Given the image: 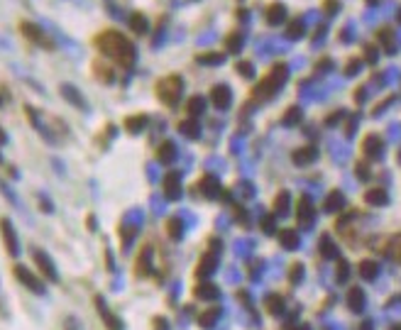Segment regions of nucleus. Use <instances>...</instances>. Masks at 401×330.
I'll return each instance as SVG.
<instances>
[{
    "mask_svg": "<svg viewBox=\"0 0 401 330\" xmlns=\"http://www.w3.org/2000/svg\"><path fill=\"white\" fill-rule=\"evenodd\" d=\"M147 127V115H130L127 120H125V130L130 132V135H137Z\"/></svg>",
    "mask_w": 401,
    "mask_h": 330,
    "instance_id": "17",
    "label": "nucleus"
},
{
    "mask_svg": "<svg viewBox=\"0 0 401 330\" xmlns=\"http://www.w3.org/2000/svg\"><path fill=\"white\" fill-rule=\"evenodd\" d=\"M304 34V25L299 22V20H294L289 27H286V37H291V40H299Z\"/></svg>",
    "mask_w": 401,
    "mask_h": 330,
    "instance_id": "35",
    "label": "nucleus"
},
{
    "mask_svg": "<svg viewBox=\"0 0 401 330\" xmlns=\"http://www.w3.org/2000/svg\"><path fill=\"white\" fill-rule=\"evenodd\" d=\"M299 113H301L299 108H289V113L284 115V123H286V125H296V123H299Z\"/></svg>",
    "mask_w": 401,
    "mask_h": 330,
    "instance_id": "39",
    "label": "nucleus"
},
{
    "mask_svg": "<svg viewBox=\"0 0 401 330\" xmlns=\"http://www.w3.org/2000/svg\"><path fill=\"white\" fill-rule=\"evenodd\" d=\"M93 47L100 52V56H105L108 61H115L123 69H130L135 64V56H137L135 44L127 40L123 32H118V29H103V32H98L96 37H93Z\"/></svg>",
    "mask_w": 401,
    "mask_h": 330,
    "instance_id": "1",
    "label": "nucleus"
},
{
    "mask_svg": "<svg viewBox=\"0 0 401 330\" xmlns=\"http://www.w3.org/2000/svg\"><path fill=\"white\" fill-rule=\"evenodd\" d=\"M289 210V196L286 193H279L274 198V215H284Z\"/></svg>",
    "mask_w": 401,
    "mask_h": 330,
    "instance_id": "30",
    "label": "nucleus"
},
{
    "mask_svg": "<svg viewBox=\"0 0 401 330\" xmlns=\"http://www.w3.org/2000/svg\"><path fill=\"white\" fill-rule=\"evenodd\" d=\"M3 103H5V93L0 91V105H3Z\"/></svg>",
    "mask_w": 401,
    "mask_h": 330,
    "instance_id": "46",
    "label": "nucleus"
},
{
    "mask_svg": "<svg viewBox=\"0 0 401 330\" xmlns=\"http://www.w3.org/2000/svg\"><path fill=\"white\" fill-rule=\"evenodd\" d=\"M347 269H350V267H347V262H340V264H338V281L347 279Z\"/></svg>",
    "mask_w": 401,
    "mask_h": 330,
    "instance_id": "42",
    "label": "nucleus"
},
{
    "mask_svg": "<svg viewBox=\"0 0 401 330\" xmlns=\"http://www.w3.org/2000/svg\"><path fill=\"white\" fill-rule=\"evenodd\" d=\"M150 260H152V249H150V245H144L137 257V264H135V272H137L139 276H144L150 272Z\"/></svg>",
    "mask_w": 401,
    "mask_h": 330,
    "instance_id": "18",
    "label": "nucleus"
},
{
    "mask_svg": "<svg viewBox=\"0 0 401 330\" xmlns=\"http://www.w3.org/2000/svg\"><path fill=\"white\" fill-rule=\"evenodd\" d=\"M284 81H286V66H284V64H274L272 71L267 74V79H264V81L254 88V93H252V96H257V100H260V98L274 96L279 88L284 86Z\"/></svg>",
    "mask_w": 401,
    "mask_h": 330,
    "instance_id": "3",
    "label": "nucleus"
},
{
    "mask_svg": "<svg viewBox=\"0 0 401 330\" xmlns=\"http://www.w3.org/2000/svg\"><path fill=\"white\" fill-rule=\"evenodd\" d=\"M391 252H394V257L401 262V237H396V240H394V247H391Z\"/></svg>",
    "mask_w": 401,
    "mask_h": 330,
    "instance_id": "43",
    "label": "nucleus"
},
{
    "mask_svg": "<svg viewBox=\"0 0 401 330\" xmlns=\"http://www.w3.org/2000/svg\"><path fill=\"white\" fill-rule=\"evenodd\" d=\"M218 313H221L218 308H208L206 313H201V316H198V325H201V328H210V325L218 320Z\"/></svg>",
    "mask_w": 401,
    "mask_h": 330,
    "instance_id": "27",
    "label": "nucleus"
},
{
    "mask_svg": "<svg viewBox=\"0 0 401 330\" xmlns=\"http://www.w3.org/2000/svg\"><path fill=\"white\" fill-rule=\"evenodd\" d=\"M196 296H198V299H215V296H218V289H215L213 284H203V286L196 289Z\"/></svg>",
    "mask_w": 401,
    "mask_h": 330,
    "instance_id": "32",
    "label": "nucleus"
},
{
    "mask_svg": "<svg viewBox=\"0 0 401 330\" xmlns=\"http://www.w3.org/2000/svg\"><path fill=\"white\" fill-rule=\"evenodd\" d=\"M281 245L284 247H296L299 245V235L294 233V230H284L281 233Z\"/></svg>",
    "mask_w": 401,
    "mask_h": 330,
    "instance_id": "33",
    "label": "nucleus"
},
{
    "mask_svg": "<svg viewBox=\"0 0 401 330\" xmlns=\"http://www.w3.org/2000/svg\"><path fill=\"white\" fill-rule=\"evenodd\" d=\"M347 306H350V311H355V313H360L362 308H364V291L362 289H350L347 294Z\"/></svg>",
    "mask_w": 401,
    "mask_h": 330,
    "instance_id": "16",
    "label": "nucleus"
},
{
    "mask_svg": "<svg viewBox=\"0 0 401 330\" xmlns=\"http://www.w3.org/2000/svg\"><path fill=\"white\" fill-rule=\"evenodd\" d=\"M203 108H206V98L203 96H191L189 98V100H186V115H189V118H198V115H201V113H203Z\"/></svg>",
    "mask_w": 401,
    "mask_h": 330,
    "instance_id": "15",
    "label": "nucleus"
},
{
    "mask_svg": "<svg viewBox=\"0 0 401 330\" xmlns=\"http://www.w3.org/2000/svg\"><path fill=\"white\" fill-rule=\"evenodd\" d=\"M284 17H286V8H284L281 3H272V5H267V10H264V20H267V25H281V22H284Z\"/></svg>",
    "mask_w": 401,
    "mask_h": 330,
    "instance_id": "11",
    "label": "nucleus"
},
{
    "mask_svg": "<svg viewBox=\"0 0 401 330\" xmlns=\"http://www.w3.org/2000/svg\"><path fill=\"white\" fill-rule=\"evenodd\" d=\"M364 201L372 203V206H384V203H387V193L382 191V189H374V191H370L364 196Z\"/></svg>",
    "mask_w": 401,
    "mask_h": 330,
    "instance_id": "29",
    "label": "nucleus"
},
{
    "mask_svg": "<svg viewBox=\"0 0 401 330\" xmlns=\"http://www.w3.org/2000/svg\"><path fill=\"white\" fill-rule=\"evenodd\" d=\"M20 32H22V37L27 42H32V44H37V47H42V49H47V52H52L56 47V42L44 32V29L37 25V22H20Z\"/></svg>",
    "mask_w": 401,
    "mask_h": 330,
    "instance_id": "4",
    "label": "nucleus"
},
{
    "mask_svg": "<svg viewBox=\"0 0 401 330\" xmlns=\"http://www.w3.org/2000/svg\"><path fill=\"white\" fill-rule=\"evenodd\" d=\"M61 96H64V100H69L74 108L79 110H88V103H86V98L81 96V91L76 88V86H71V83H61Z\"/></svg>",
    "mask_w": 401,
    "mask_h": 330,
    "instance_id": "9",
    "label": "nucleus"
},
{
    "mask_svg": "<svg viewBox=\"0 0 401 330\" xmlns=\"http://www.w3.org/2000/svg\"><path fill=\"white\" fill-rule=\"evenodd\" d=\"M198 61H201V64H221L223 56L221 54H213V52H210V54H201V56H198Z\"/></svg>",
    "mask_w": 401,
    "mask_h": 330,
    "instance_id": "37",
    "label": "nucleus"
},
{
    "mask_svg": "<svg viewBox=\"0 0 401 330\" xmlns=\"http://www.w3.org/2000/svg\"><path fill=\"white\" fill-rule=\"evenodd\" d=\"M215 254H210V257H203V262H201V264H198V274L201 276H206V274H210V272H213V269H215Z\"/></svg>",
    "mask_w": 401,
    "mask_h": 330,
    "instance_id": "31",
    "label": "nucleus"
},
{
    "mask_svg": "<svg viewBox=\"0 0 401 330\" xmlns=\"http://www.w3.org/2000/svg\"><path fill=\"white\" fill-rule=\"evenodd\" d=\"M320 249H323V257H335V252H338V249L333 247L331 240H323V242H320Z\"/></svg>",
    "mask_w": 401,
    "mask_h": 330,
    "instance_id": "40",
    "label": "nucleus"
},
{
    "mask_svg": "<svg viewBox=\"0 0 401 330\" xmlns=\"http://www.w3.org/2000/svg\"><path fill=\"white\" fill-rule=\"evenodd\" d=\"M242 34H240V32H230V34H228V37H225V49H228V52H233V54H237V52H240V49H242Z\"/></svg>",
    "mask_w": 401,
    "mask_h": 330,
    "instance_id": "23",
    "label": "nucleus"
},
{
    "mask_svg": "<svg viewBox=\"0 0 401 330\" xmlns=\"http://www.w3.org/2000/svg\"><path fill=\"white\" fill-rule=\"evenodd\" d=\"M362 152H364L367 157H379V152H382V139L377 137V135H367L364 142H362Z\"/></svg>",
    "mask_w": 401,
    "mask_h": 330,
    "instance_id": "19",
    "label": "nucleus"
},
{
    "mask_svg": "<svg viewBox=\"0 0 401 330\" xmlns=\"http://www.w3.org/2000/svg\"><path fill=\"white\" fill-rule=\"evenodd\" d=\"M262 230H264V233H267V230H269V233L274 230V215H264V218H262Z\"/></svg>",
    "mask_w": 401,
    "mask_h": 330,
    "instance_id": "41",
    "label": "nucleus"
},
{
    "mask_svg": "<svg viewBox=\"0 0 401 330\" xmlns=\"http://www.w3.org/2000/svg\"><path fill=\"white\" fill-rule=\"evenodd\" d=\"M360 274L364 276V279H374V276H377V264H374V262H362L360 264Z\"/></svg>",
    "mask_w": 401,
    "mask_h": 330,
    "instance_id": "34",
    "label": "nucleus"
},
{
    "mask_svg": "<svg viewBox=\"0 0 401 330\" xmlns=\"http://www.w3.org/2000/svg\"><path fill=\"white\" fill-rule=\"evenodd\" d=\"M201 189L206 191L208 198H213L215 193L221 191V189H218V181H215V176H203V179H201Z\"/></svg>",
    "mask_w": 401,
    "mask_h": 330,
    "instance_id": "28",
    "label": "nucleus"
},
{
    "mask_svg": "<svg viewBox=\"0 0 401 330\" xmlns=\"http://www.w3.org/2000/svg\"><path fill=\"white\" fill-rule=\"evenodd\" d=\"M0 144H8V135H5V130L0 127Z\"/></svg>",
    "mask_w": 401,
    "mask_h": 330,
    "instance_id": "45",
    "label": "nucleus"
},
{
    "mask_svg": "<svg viewBox=\"0 0 401 330\" xmlns=\"http://www.w3.org/2000/svg\"><path fill=\"white\" fill-rule=\"evenodd\" d=\"M166 233L171 235L174 240H179L181 237V233H184V223H181L176 215H171V218L166 220Z\"/></svg>",
    "mask_w": 401,
    "mask_h": 330,
    "instance_id": "25",
    "label": "nucleus"
},
{
    "mask_svg": "<svg viewBox=\"0 0 401 330\" xmlns=\"http://www.w3.org/2000/svg\"><path fill=\"white\" fill-rule=\"evenodd\" d=\"M32 260H34V264H37V269H40L42 274L47 276V279H52V281H56L59 279V274H56V267H54V262L49 260L42 249H32Z\"/></svg>",
    "mask_w": 401,
    "mask_h": 330,
    "instance_id": "5",
    "label": "nucleus"
},
{
    "mask_svg": "<svg viewBox=\"0 0 401 330\" xmlns=\"http://www.w3.org/2000/svg\"><path fill=\"white\" fill-rule=\"evenodd\" d=\"M264 306H267V311L272 313V316H277V313H281L284 311V296H279V294H272L267 301H264Z\"/></svg>",
    "mask_w": 401,
    "mask_h": 330,
    "instance_id": "22",
    "label": "nucleus"
},
{
    "mask_svg": "<svg viewBox=\"0 0 401 330\" xmlns=\"http://www.w3.org/2000/svg\"><path fill=\"white\" fill-rule=\"evenodd\" d=\"M210 103H213L218 110H225L228 105H230V88H228L225 83L213 86V88H210Z\"/></svg>",
    "mask_w": 401,
    "mask_h": 330,
    "instance_id": "10",
    "label": "nucleus"
},
{
    "mask_svg": "<svg viewBox=\"0 0 401 330\" xmlns=\"http://www.w3.org/2000/svg\"><path fill=\"white\" fill-rule=\"evenodd\" d=\"M0 230H3V240H5V247H8V252L10 254H20V242H17V235H15V228L13 223L8 218L0 220Z\"/></svg>",
    "mask_w": 401,
    "mask_h": 330,
    "instance_id": "8",
    "label": "nucleus"
},
{
    "mask_svg": "<svg viewBox=\"0 0 401 330\" xmlns=\"http://www.w3.org/2000/svg\"><path fill=\"white\" fill-rule=\"evenodd\" d=\"M179 132L181 135H186V137H198V123H196L194 118H189V120H184V123L179 125Z\"/></svg>",
    "mask_w": 401,
    "mask_h": 330,
    "instance_id": "26",
    "label": "nucleus"
},
{
    "mask_svg": "<svg viewBox=\"0 0 401 330\" xmlns=\"http://www.w3.org/2000/svg\"><path fill=\"white\" fill-rule=\"evenodd\" d=\"M127 25H130V29H132L135 34H139V37L150 32V22H147V17H144L142 13H132V15H130V17H127Z\"/></svg>",
    "mask_w": 401,
    "mask_h": 330,
    "instance_id": "13",
    "label": "nucleus"
},
{
    "mask_svg": "<svg viewBox=\"0 0 401 330\" xmlns=\"http://www.w3.org/2000/svg\"><path fill=\"white\" fill-rule=\"evenodd\" d=\"M164 191L169 198H179L181 196V176L179 171H169L164 176Z\"/></svg>",
    "mask_w": 401,
    "mask_h": 330,
    "instance_id": "12",
    "label": "nucleus"
},
{
    "mask_svg": "<svg viewBox=\"0 0 401 330\" xmlns=\"http://www.w3.org/2000/svg\"><path fill=\"white\" fill-rule=\"evenodd\" d=\"M181 91H184V81H181V76H176V74H169L164 79H159L157 86H154L157 98H159L164 105H169V108H174V105L179 103Z\"/></svg>",
    "mask_w": 401,
    "mask_h": 330,
    "instance_id": "2",
    "label": "nucleus"
},
{
    "mask_svg": "<svg viewBox=\"0 0 401 330\" xmlns=\"http://www.w3.org/2000/svg\"><path fill=\"white\" fill-rule=\"evenodd\" d=\"M96 306H98V311H100V316H103V320H105V325H108V328H111V330H123V320H120V318H115L111 311L103 306V299H96Z\"/></svg>",
    "mask_w": 401,
    "mask_h": 330,
    "instance_id": "14",
    "label": "nucleus"
},
{
    "mask_svg": "<svg viewBox=\"0 0 401 330\" xmlns=\"http://www.w3.org/2000/svg\"><path fill=\"white\" fill-rule=\"evenodd\" d=\"M316 159V150L313 147H301V150H296L294 152V162L296 164H308V162H313Z\"/></svg>",
    "mask_w": 401,
    "mask_h": 330,
    "instance_id": "21",
    "label": "nucleus"
},
{
    "mask_svg": "<svg viewBox=\"0 0 401 330\" xmlns=\"http://www.w3.org/2000/svg\"><path fill=\"white\" fill-rule=\"evenodd\" d=\"M237 74H242L245 79H249V76L254 74V66H252L249 61H240V64H237Z\"/></svg>",
    "mask_w": 401,
    "mask_h": 330,
    "instance_id": "38",
    "label": "nucleus"
},
{
    "mask_svg": "<svg viewBox=\"0 0 401 330\" xmlns=\"http://www.w3.org/2000/svg\"><path fill=\"white\" fill-rule=\"evenodd\" d=\"M299 223H301V225H311V223H313V208H311V201H308V198H301V201H299Z\"/></svg>",
    "mask_w": 401,
    "mask_h": 330,
    "instance_id": "20",
    "label": "nucleus"
},
{
    "mask_svg": "<svg viewBox=\"0 0 401 330\" xmlns=\"http://www.w3.org/2000/svg\"><path fill=\"white\" fill-rule=\"evenodd\" d=\"M91 71L96 74V79H98L100 83H113V81H115L113 66H111V61H108L105 56H98V59H93V64H91Z\"/></svg>",
    "mask_w": 401,
    "mask_h": 330,
    "instance_id": "7",
    "label": "nucleus"
},
{
    "mask_svg": "<svg viewBox=\"0 0 401 330\" xmlns=\"http://www.w3.org/2000/svg\"><path fill=\"white\" fill-rule=\"evenodd\" d=\"M157 154H159V162H174V157H176V147H174V142H164L159 150H157Z\"/></svg>",
    "mask_w": 401,
    "mask_h": 330,
    "instance_id": "24",
    "label": "nucleus"
},
{
    "mask_svg": "<svg viewBox=\"0 0 401 330\" xmlns=\"http://www.w3.org/2000/svg\"><path fill=\"white\" fill-rule=\"evenodd\" d=\"M340 203H343V198H340V193L338 191H333L331 193V198H328V201H325V210H335V208H340Z\"/></svg>",
    "mask_w": 401,
    "mask_h": 330,
    "instance_id": "36",
    "label": "nucleus"
},
{
    "mask_svg": "<svg viewBox=\"0 0 401 330\" xmlns=\"http://www.w3.org/2000/svg\"><path fill=\"white\" fill-rule=\"evenodd\" d=\"M299 276H301V267L294 264V267H291V281H299Z\"/></svg>",
    "mask_w": 401,
    "mask_h": 330,
    "instance_id": "44",
    "label": "nucleus"
},
{
    "mask_svg": "<svg viewBox=\"0 0 401 330\" xmlns=\"http://www.w3.org/2000/svg\"><path fill=\"white\" fill-rule=\"evenodd\" d=\"M13 274H15L17 281H22V284H25L27 289H32L34 294H44V284H42L40 279L32 274L29 269H25V267H20V264H17V267H13Z\"/></svg>",
    "mask_w": 401,
    "mask_h": 330,
    "instance_id": "6",
    "label": "nucleus"
}]
</instances>
